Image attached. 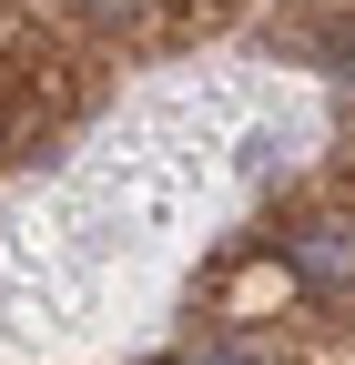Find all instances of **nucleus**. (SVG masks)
<instances>
[{"label":"nucleus","mask_w":355,"mask_h":365,"mask_svg":"<svg viewBox=\"0 0 355 365\" xmlns=\"http://www.w3.org/2000/svg\"><path fill=\"white\" fill-rule=\"evenodd\" d=\"M284 264L304 294H345L355 284V223H294L284 234Z\"/></svg>","instance_id":"nucleus-1"},{"label":"nucleus","mask_w":355,"mask_h":365,"mask_svg":"<svg viewBox=\"0 0 355 365\" xmlns=\"http://www.w3.org/2000/svg\"><path fill=\"white\" fill-rule=\"evenodd\" d=\"M183 365H264V355H234V345H203V355H183Z\"/></svg>","instance_id":"nucleus-2"},{"label":"nucleus","mask_w":355,"mask_h":365,"mask_svg":"<svg viewBox=\"0 0 355 365\" xmlns=\"http://www.w3.org/2000/svg\"><path fill=\"white\" fill-rule=\"evenodd\" d=\"M92 11H102V21H112V11H143V0H92Z\"/></svg>","instance_id":"nucleus-3"}]
</instances>
